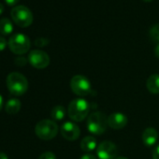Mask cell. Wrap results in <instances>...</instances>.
Returning <instances> with one entry per match:
<instances>
[{
	"label": "cell",
	"instance_id": "83f0119b",
	"mask_svg": "<svg viewBox=\"0 0 159 159\" xmlns=\"http://www.w3.org/2000/svg\"><path fill=\"white\" fill-rule=\"evenodd\" d=\"M0 159H9L8 155L4 152H0Z\"/></svg>",
	"mask_w": 159,
	"mask_h": 159
},
{
	"label": "cell",
	"instance_id": "d6986e66",
	"mask_svg": "<svg viewBox=\"0 0 159 159\" xmlns=\"http://www.w3.org/2000/svg\"><path fill=\"white\" fill-rule=\"evenodd\" d=\"M49 42H50V40L45 38H39L35 40V44L38 47H45L46 45L49 44Z\"/></svg>",
	"mask_w": 159,
	"mask_h": 159
},
{
	"label": "cell",
	"instance_id": "4316f807",
	"mask_svg": "<svg viewBox=\"0 0 159 159\" xmlns=\"http://www.w3.org/2000/svg\"><path fill=\"white\" fill-rule=\"evenodd\" d=\"M3 105H4V100H3V98H2V96L0 95V111L2 110V108H3Z\"/></svg>",
	"mask_w": 159,
	"mask_h": 159
},
{
	"label": "cell",
	"instance_id": "52a82bcc",
	"mask_svg": "<svg viewBox=\"0 0 159 159\" xmlns=\"http://www.w3.org/2000/svg\"><path fill=\"white\" fill-rule=\"evenodd\" d=\"M70 88L79 97H86L92 91L90 81L84 75H75L70 81Z\"/></svg>",
	"mask_w": 159,
	"mask_h": 159
},
{
	"label": "cell",
	"instance_id": "ffe728a7",
	"mask_svg": "<svg viewBox=\"0 0 159 159\" xmlns=\"http://www.w3.org/2000/svg\"><path fill=\"white\" fill-rule=\"evenodd\" d=\"M39 159H56V156L52 152H45L39 156Z\"/></svg>",
	"mask_w": 159,
	"mask_h": 159
},
{
	"label": "cell",
	"instance_id": "7402d4cb",
	"mask_svg": "<svg viewBox=\"0 0 159 159\" xmlns=\"http://www.w3.org/2000/svg\"><path fill=\"white\" fill-rule=\"evenodd\" d=\"M26 62H27V60L25 57H19V58L15 59V63L18 66H25L26 64Z\"/></svg>",
	"mask_w": 159,
	"mask_h": 159
},
{
	"label": "cell",
	"instance_id": "e0dca14e",
	"mask_svg": "<svg viewBox=\"0 0 159 159\" xmlns=\"http://www.w3.org/2000/svg\"><path fill=\"white\" fill-rule=\"evenodd\" d=\"M65 115H66V110L61 105H57L53 107L51 112V116L54 121H62L65 118Z\"/></svg>",
	"mask_w": 159,
	"mask_h": 159
},
{
	"label": "cell",
	"instance_id": "484cf974",
	"mask_svg": "<svg viewBox=\"0 0 159 159\" xmlns=\"http://www.w3.org/2000/svg\"><path fill=\"white\" fill-rule=\"evenodd\" d=\"M154 53H155V56L157 58H159V44L156 45L155 49H154Z\"/></svg>",
	"mask_w": 159,
	"mask_h": 159
},
{
	"label": "cell",
	"instance_id": "44dd1931",
	"mask_svg": "<svg viewBox=\"0 0 159 159\" xmlns=\"http://www.w3.org/2000/svg\"><path fill=\"white\" fill-rule=\"evenodd\" d=\"M7 47V41L3 37H0V52H2Z\"/></svg>",
	"mask_w": 159,
	"mask_h": 159
},
{
	"label": "cell",
	"instance_id": "cb8c5ba5",
	"mask_svg": "<svg viewBox=\"0 0 159 159\" xmlns=\"http://www.w3.org/2000/svg\"><path fill=\"white\" fill-rule=\"evenodd\" d=\"M5 2L8 6L11 7V6H15L19 2V0H5Z\"/></svg>",
	"mask_w": 159,
	"mask_h": 159
},
{
	"label": "cell",
	"instance_id": "4fadbf2b",
	"mask_svg": "<svg viewBox=\"0 0 159 159\" xmlns=\"http://www.w3.org/2000/svg\"><path fill=\"white\" fill-rule=\"evenodd\" d=\"M146 87L150 93L159 94V74H152L148 78Z\"/></svg>",
	"mask_w": 159,
	"mask_h": 159
},
{
	"label": "cell",
	"instance_id": "f1b7e54d",
	"mask_svg": "<svg viewBox=\"0 0 159 159\" xmlns=\"http://www.w3.org/2000/svg\"><path fill=\"white\" fill-rule=\"evenodd\" d=\"M4 11V5L2 3H0V15H1Z\"/></svg>",
	"mask_w": 159,
	"mask_h": 159
},
{
	"label": "cell",
	"instance_id": "8fae6325",
	"mask_svg": "<svg viewBox=\"0 0 159 159\" xmlns=\"http://www.w3.org/2000/svg\"><path fill=\"white\" fill-rule=\"evenodd\" d=\"M127 117L122 112H114L108 117V125L114 130L123 129L127 125Z\"/></svg>",
	"mask_w": 159,
	"mask_h": 159
},
{
	"label": "cell",
	"instance_id": "2e32d148",
	"mask_svg": "<svg viewBox=\"0 0 159 159\" xmlns=\"http://www.w3.org/2000/svg\"><path fill=\"white\" fill-rule=\"evenodd\" d=\"M13 31V25L10 19L3 18L0 20V34L2 35H10Z\"/></svg>",
	"mask_w": 159,
	"mask_h": 159
},
{
	"label": "cell",
	"instance_id": "ac0fdd59",
	"mask_svg": "<svg viewBox=\"0 0 159 159\" xmlns=\"http://www.w3.org/2000/svg\"><path fill=\"white\" fill-rule=\"evenodd\" d=\"M150 37L152 41L159 44V24L152 26V28L150 29Z\"/></svg>",
	"mask_w": 159,
	"mask_h": 159
},
{
	"label": "cell",
	"instance_id": "6da1fadb",
	"mask_svg": "<svg viewBox=\"0 0 159 159\" xmlns=\"http://www.w3.org/2000/svg\"><path fill=\"white\" fill-rule=\"evenodd\" d=\"M89 103L84 98H76L72 100L67 108L68 117L75 122L84 121L89 114Z\"/></svg>",
	"mask_w": 159,
	"mask_h": 159
},
{
	"label": "cell",
	"instance_id": "d4e9b609",
	"mask_svg": "<svg viewBox=\"0 0 159 159\" xmlns=\"http://www.w3.org/2000/svg\"><path fill=\"white\" fill-rule=\"evenodd\" d=\"M81 159H97V157L93 154H90V153H87V154H84L81 157Z\"/></svg>",
	"mask_w": 159,
	"mask_h": 159
},
{
	"label": "cell",
	"instance_id": "277c9868",
	"mask_svg": "<svg viewBox=\"0 0 159 159\" xmlns=\"http://www.w3.org/2000/svg\"><path fill=\"white\" fill-rule=\"evenodd\" d=\"M35 133L40 139L50 140L56 137L58 133V125L52 120L44 119L36 125Z\"/></svg>",
	"mask_w": 159,
	"mask_h": 159
},
{
	"label": "cell",
	"instance_id": "7c38bea8",
	"mask_svg": "<svg viewBox=\"0 0 159 159\" xmlns=\"http://www.w3.org/2000/svg\"><path fill=\"white\" fill-rule=\"evenodd\" d=\"M158 139V132L153 127H147L142 133V141L146 146H152Z\"/></svg>",
	"mask_w": 159,
	"mask_h": 159
},
{
	"label": "cell",
	"instance_id": "8992f818",
	"mask_svg": "<svg viewBox=\"0 0 159 159\" xmlns=\"http://www.w3.org/2000/svg\"><path fill=\"white\" fill-rule=\"evenodd\" d=\"M13 22L20 27L25 28L33 23V14L25 6H16L11 11Z\"/></svg>",
	"mask_w": 159,
	"mask_h": 159
},
{
	"label": "cell",
	"instance_id": "9c48e42d",
	"mask_svg": "<svg viewBox=\"0 0 159 159\" xmlns=\"http://www.w3.org/2000/svg\"><path fill=\"white\" fill-rule=\"evenodd\" d=\"M118 153L117 146L110 140H104L97 148V154L99 159H114Z\"/></svg>",
	"mask_w": 159,
	"mask_h": 159
},
{
	"label": "cell",
	"instance_id": "7a4b0ae2",
	"mask_svg": "<svg viewBox=\"0 0 159 159\" xmlns=\"http://www.w3.org/2000/svg\"><path fill=\"white\" fill-rule=\"evenodd\" d=\"M7 86L12 95L22 96L28 89V81L23 74L12 72L7 77Z\"/></svg>",
	"mask_w": 159,
	"mask_h": 159
},
{
	"label": "cell",
	"instance_id": "ba28073f",
	"mask_svg": "<svg viewBox=\"0 0 159 159\" xmlns=\"http://www.w3.org/2000/svg\"><path fill=\"white\" fill-rule=\"evenodd\" d=\"M29 63L38 69H43L47 67L50 64L49 55L40 50H33L28 54Z\"/></svg>",
	"mask_w": 159,
	"mask_h": 159
},
{
	"label": "cell",
	"instance_id": "9a60e30c",
	"mask_svg": "<svg viewBox=\"0 0 159 159\" xmlns=\"http://www.w3.org/2000/svg\"><path fill=\"white\" fill-rule=\"evenodd\" d=\"M21 101L17 98H11L5 105V111L9 114H16L21 110Z\"/></svg>",
	"mask_w": 159,
	"mask_h": 159
},
{
	"label": "cell",
	"instance_id": "603a6c76",
	"mask_svg": "<svg viewBox=\"0 0 159 159\" xmlns=\"http://www.w3.org/2000/svg\"><path fill=\"white\" fill-rule=\"evenodd\" d=\"M152 159H159V145L152 152Z\"/></svg>",
	"mask_w": 159,
	"mask_h": 159
},
{
	"label": "cell",
	"instance_id": "5bb4252c",
	"mask_svg": "<svg viewBox=\"0 0 159 159\" xmlns=\"http://www.w3.org/2000/svg\"><path fill=\"white\" fill-rule=\"evenodd\" d=\"M97 148V139L92 136H87L81 142V149L84 152H92Z\"/></svg>",
	"mask_w": 159,
	"mask_h": 159
},
{
	"label": "cell",
	"instance_id": "5b68a950",
	"mask_svg": "<svg viewBox=\"0 0 159 159\" xmlns=\"http://www.w3.org/2000/svg\"><path fill=\"white\" fill-rule=\"evenodd\" d=\"M9 47L10 50L15 54H25L26 53L31 46L30 39L27 36L22 33H17L12 35V37L9 39Z\"/></svg>",
	"mask_w": 159,
	"mask_h": 159
},
{
	"label": "cell",
	"instance_id": "4dcf8cb0",
	"mask_svg": "<svg viewBox=\"0 0 159 159\" xmlns=\"http://www.w3.org/2000/svg\"><path fill=\"white\" fill-rule=\"evenodd\" d=\"M144 2H151V1H152V0H143Z\"/></svg>",
	"mask_w": 159,
	"mask_h": 159
},
{
	"label": "cell",
	"instance_id": "3957f363",
	"mask_svg": "<svg viewBox=\"0 0 159 159\" xmlns=\"http://www.w3.org/2000/svg\"><path fill=\"white\" fill-rule=\"evenodd\" d=\"M108 126V117L101 111H94L87 118L88 131L94 135H102Z\"/></svg>",
	"mask_w": 159,
	"mask_h": 159
},
{
	"label": "cell",
	"instance_id": "f546056e",
	"mask_svg": "<svg viewBox=\"0 0 159 159\" xmlns=\"http://www.w3.org/2000/svg\"><path fill=\"white\" fill-rule=\"evenodd\" d=\"M114 159H127L126 157H124V156H119V157H116Z\"/></svg>",
	"mask_w": 159,
	"mask_h": 159
},
{
	"label": "cell",
	"instance_id": "30bf717a",
	"mask_svg": "<svg viewBox=\"0 0 159 159\" xmlns=\"http://www.w3.org/2000/svg\"><path fill=\"white\" fill-rule=\"evenodd\" d=\"M61 134L64 139L73 141L76 140L80 135H81V130L79 126L73 122H66L61 126Z\"/></svg>",
	"mask_w": 159,
	"mask_h": 159
}]
</instances>
